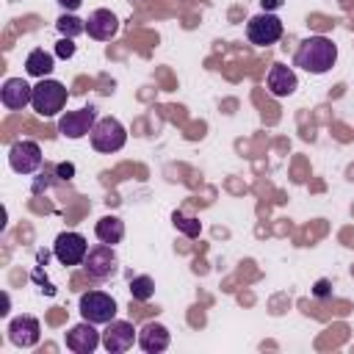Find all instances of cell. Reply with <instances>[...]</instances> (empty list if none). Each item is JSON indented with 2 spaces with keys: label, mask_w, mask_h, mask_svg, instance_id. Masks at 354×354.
Listing matches in <instances>:
<instances>
[{
  "label": "cell",
  "mask_w": 354,
  "mask_h": 354,
  "mask_svg": "<svg viewBox=\"0 0 354 354\" xmlns=\"http://www.w3.org/2000/svg\"><path fill=\"white\" fill-rule=\"evenodd\" d=\"M337 61V44L329 36H307L296 55H293V66L310 72V75H326Z\"/></svg>",
  "instance_id": "6da1fadb"
},
{
  "label": "cell",
  "mask_w": 354,
  "mask_h": 354,
  "mask_svg": "<svg viewBox=\"0 0 354 354\" xmlns=\"http://www.w3.org/2000/svg\"><path fill=\"white\" fill-rule=\"evenodd\" d=\"M66 100H69V91H66L64 83H58V80H53V77H41V80L33 86L30 108H33L39 116L50 119V116H58V113L64 111Z\"/></svg>",
  "instance_id": "7a4b0ae2"
},
{
  "label": "cell",
  "mask_w": 354,
  "mask_h": 354,
  "mask_svg": "<svg viewBox=\"0 0 354 354\" xmlns=\"http://www.w3.org/2000/svg\"><path fill=\"white\" fill-rule=\"evenodd\" d=\"M88 138H91V147H94L97 152L111 155V152H119V149L127 144V130H124V124H122L119 119L102 116V119H97V124H94V130L88 133Z\"/></svg>",
  "instance_id": "3957f363"
},
{
  "label": "cell",
  "mask_w": 354,
  "mask_h": 354,
  "mask_svg": "<svg viewBox=\"0 0 354 354\" xmlns=\"http://www.w3.org/2000/svg\"><path fill=\"white\" fill-rule=\"evenodd\" d=\"M83 271H86L91 279H97V282L111 279V277L119 271V257H116L113 246H108V243H102V241H100L97 246H91L88 254H86V260H83Z\"/></svg>",
  "instance_id": "277c9868"
},
{
  "label": "cell",
  "mask_w": 354,
  "mask_h": 354,
  "mask_svg": "<svg viewBox=\"0 0 354 354\" xmlns=\"http://www.w3.org/2000/svg\"><path fill=\"white\" fill-rule=\"evenodd\" d=\"M44 163V155H41V147L30 138H19L8 147V166L17 171V174H33L39 171Z\"/></svg>",
  "instance_id": "5b68a950"
},
{
  "label": "cell",
  "mask_w": 354,
  "mask_h": 354,
  "mask_svg": "<svg viewBox=\"0 0 354 354\" xmlns=\"http://www.w3.org/2000/svg\"><path fill=\"white\" fill-rule=\"evenodd\" d=\"M80 315L83 321H91V324H108L116 318V299L102 293V290H88L80 296Z\"/></svg>",
  "instance_id": "8992f818"
},
{
  "label": "cell",
  "mask_w": 354,
  "mask_h": 354,
  "mask_svg": "<svg viewBox=\"0 0 354 354\" xmlns=\"http://www.w3.org/2000/svg\"><path fill=\"white\" fill-rule=\"evenodd\" d=\"M246 36L252 44L257 47H268L274 41L282 39V19L271 11H263V14H254L249 22H246Z\"/></svg>",
  "instance_id": "52a82bcc"
},
{
  "label": "cell",
  "mask_w": 354,
  "mask_h": 354,
  "mask_svg": "<svg viewBox=\"0 0 354 354\" xmlns=\"http://www.w3.org/2000/svg\"><path fill=\"white\" fill-rule=\"evenodd\" d=\"M133 343H138V332L130 321H108L105 332H102V348L108 354H124L133 348Z\"/></svg>",
  "instance_id": "ba28073f"
},
{
  "label": "cell",
  "mask_w": 354,
  "mask_h": 354,
  "mask_svg": "<svg viewBox=\"0 0 354 354\" xmlns=\"http://www.w3.org/2000/svg\"><path fill=\"white\" fill-rule=\"evenodd\" d=\"M53 254L61 266H83L88 254V243L80 232H61L53 243Z\"/></svg>",
  "instance_id": "9c48e42d"
},
{
  "label": "cell",
  "mask_w": 354,
  "mask_h": 354,
  "mask_svg": "<svg viewBox=\"0 0 354 354\" xmlns=\"http://www.w3.org/2000/svg\"><path fill=\"white\" fill-rule=\"evenodd\" d=\"M94 124H97V111L88 105V108H80V111H66L58 119V133L66 136V138H83L94 130Z\"/></svg>",
  "instance_id": "30bf717a"
},
{
  "label": "cell",
  "mask_w": 354,
  "mask_h": 354,
  "mask_svg": "<svg viewBox=\"0 0 354 354\" xmlns=\"http://www.w3.org/2000/svg\"><path fill=\"white\" fill-rule=\"evenodd\" d=\"M94 326H97V324H91V321L75 324V326L64 335L66 348H69V351H75V354H91V351L102 343V335H100Z\"/></svg>",
  "instance_id": "8fae6325"
},
{
  "label": "cell",
  "mask_w": 354,
  "mask_h": 354,
  "mask_svg": "<svg viewBox=\"0 0 354 354\" xmlns=\"http://www.w3.org/2000/svg\"><path fill=\"white\" fill-rule=\"evenodd\" d=\"M86 33H88V39H94V41H111V39L119 33V19H116V14H113L111 8H97V11H91L88 19H86Z\"/></svg>",
  "instance_id": "7c38bea8"
},
{
  "label": "cell",
  "mask_w": 354,
  "mask_h": 354,
  "mask_svg": "<svg viewBox=\"0 0 354 354\" xmlns=\"http://www.w3.org/2000/svg\"><path fill=\"white\" fill-rule=\"evenodd\" d=\"M41 337V326L33 315H17L8 324V340L19 348H33Z\"/></svg>",
  "instance_id": "4fadbf2b"
},
{
  "label": "cell",
  "mask_w": 354,
  "mask_h": 354,
  "mask_svg": "<svg viewBox=\"0 0 354 354\" xmlns=\"http://www.w3.org/2000/svg\"><path fill=\"white\" fill-rule=\"evenodd\" d=\"M33 100V86H28L22 77H8L0 86V102L8 111H25Z\"/></svg>",
  "instance_id": "5bb4252c"
},
{
  "label": "cell",
  "mask_w": 354,
  "mask_h": 354,
  "mask_svg": "<svg viewBox=\"0 0 354 354\" xmlns=\"http://www.w3.org/2000/svg\"><path fill=\"white\" fill-rule=\"evenodd\" d=\"M266 88L274 97H290L299 88V80H296L293 66H288V64H271V69L266 75Z\"/></svg>",
  "instance_id": "9a60e30c"
},
{
  "label": "cell",
  "mask_w": 354,
  "mask_h": 354,
  "mask_svg": "<svg viewBox=\"0 0 354 354\" xmlns=\"http://www.w3.org/2000/svg\"><path fill=\"white\" fill-rule=\"evenodd\" d=\"M169 343H171V335H169V329H166L163 324L147 321V324L141 326V332H138V346H141V351H147V354H160V351L169 348Z\"/></svg>",
  "instance_id": "2e32d148"
},
{
  "label": "cell",
  "mask_w": 354,
  "mask_h": 354,
  "mask_svg": "<svg viewBox=\"0 0 354 354\" xmlns=\"http://www.w3.org/2000/svg\"><path fill=\"white\" fill-rule=\"evenodd\" d=\"M53 66H55V58H53V53H47V50H41V47H36V50H30L28 53V58H25V72L30 75V77H47L50 72H53Z\"/></svg>",
  "instance_id": "e0dca14e"
},
{
  "label": "cell",
  "mask_w": 354,
  "mask_h": 354,
  "mask_svg": "<svg viewBox=\"0 0 354 354\" xmlns=\"http://www.w3.org/2000/svg\"><path fill=\"white\" fill-rule=\"evenodd\" d=\"M94 232H97V241H102V243H108V246H116V243L124 238V221H122L119 216H102V218L97 221Z\"/></svg>",
  "instance_id": "ac0fdd59"
},
{
  "label": "cell",
  "mask_w": 354,
  "mask_h": 354,
  "mask_svg": "<svg viewBox=\"0 0 354 354\" xmlns=\"http://www.w3.org/2000/svg\"><path fill=\"white\" fill-rule=\"evenodd\" d=\"M55 28H58V33H61V36H66V39H75V36L86 33V19H77L75 14L64 11V14L55 19Z\"/></svg>",
  "instance_id": "d6986e66"
},
{
  "label": "cell",
  "mask_w": 354,
  "mask_h": 354,
  "mask_svg": "<svg viewBox=\"0 0 354 354\" xmlns=\"http://www.w3.org/2000/svg\"><path fill=\"white\" fill-rule=\"evenodd\" d=\"M130 296H133V301H149V299L155 296V282H152V277H147V274L133 277V279H130Z\"/></svg>",
  "instance_id": "ffe728a7"
},
{
  "label": "cell",
  "mask_w": 354,
  "mask_h": 354,
  "mask_svg": "<svg viewBox=\"0 0 354 354\" xmlns=\"http://www.w3.org/2000/svg\"><path fill=\"white\" fill-rule=\"evenodd\" d=\"M55 55H58V58H72V55H75V39L61 36L58 44H55Z\"/></svg>",
  "instance_id": "44dd1931"
},
{
  "label": "cell",
  "mask_w": 354,
  "mask_h": 354,
  "mask_svg": "<svg viewBox=\"0 0 354 354\" xmlns=\"http://www.w3.org/2000/svg\"><path fill=\"white\" fill-rule=\"evenodd\" d=\"M58 6H61L64 11H69V14H75V11L83 6V0H58Z\"/></svg>",
  "instance_id": "7402d4cb"
},
{
  "label": "cell",
  "mask_w": 354,
  "mask_h": 354,
  "mask_svg": "<svg viewBox=\"0 0 354 354\" xmlns=\"http://www.w3.org/2000/svg\"><path fill=\"white\" fill-rule=\"evenodd\" d=\"M282 3H285V0H260L263 11H277V8H282Z\"/></svg>",
  "instance_id": "603a6c76"
},
{
  "label": "cell",
  "mask_w": 354,
  "mask_h": 354,
  "mask_svg": "<svg viewBox=\"0 0 354 354\" xmlns=\"http://www.w3.org/2000/svg\"><path fill=\"white\" fill-rule=\"evenodd\" d=\"M174 221H180V224H183V227H185V230H188V232H191V235H194V232H196V230H199V227H196V224H188V221H191V218H183V216H177V213H174Z\"/></svg>",
  "instance_id": "cb8c5ba5"
},
{
  "label": "cell",
  "mask_w": 354,
  "mask_h": 354,
  "mask_svg": "<svg viewBox=\"0 0 354 354\" xmlns=\"http://www.w3.org/2000/svg\"><path fill=\"white\" fill-rule=\"evenodd\" d=\"M8 307H11V299H8V293H3V310H0V315H8Z\"/></svg>",
  "instance_id": "d4e9b609"
},
{
  "label": "cell",
  "mask_w": 354,
  "mask_h": 354,
  "mask_svg": "<svg viewBox=\"0 0 354 354\" xmlns=\"http://www.w3.org/2000/svg\"><path fill=\"white\" fill-rule=\"evenodd\" d=\"M315 293H318V296H326V282H318V288H315Z\"/></svg>",
  "instance_id": "484cf974"
}]
</instances>
